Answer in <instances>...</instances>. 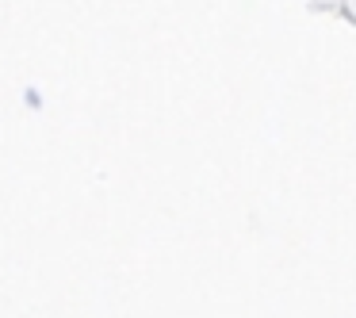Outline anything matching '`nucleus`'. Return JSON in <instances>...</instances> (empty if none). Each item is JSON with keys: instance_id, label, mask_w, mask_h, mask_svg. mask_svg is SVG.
I'll return each instance as SVG.
<instances>
[]
</instances>
